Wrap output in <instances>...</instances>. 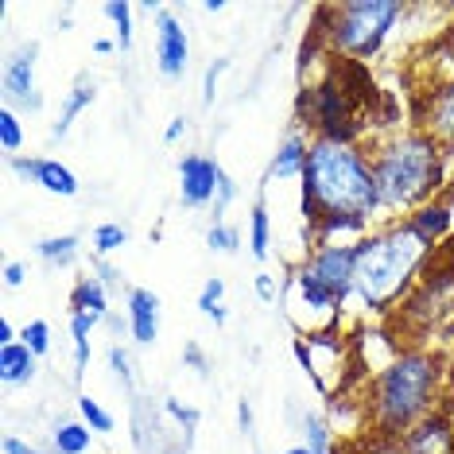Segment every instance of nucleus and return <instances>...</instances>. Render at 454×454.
<instances>
[{"label": "nucleus", "mask_w": 454, "mask_h": 454, "mask_svg": "<svg viewBox=\"0 0 454 454\" xmlns=\"http://www.w3.org/2000/svg\"><path fill=\"white\" fill-rule=\"evenodd\" d=\"M380 214L373 163L349 140L315 137L303 168V222L315 249L334 233H357Z\"/></svg>", "instance_id": "f257e3e1"}, {"label": "nucleus", "mask_w": 454, "mask_h": 454, "mask_svg": "<svg viewBox=\"0 0 454 454\" xmlns=\"http://www.w3.org/2000/svg\"><path fill=\"white\" fill-rule=\"evenodd\" d=\"M431 249H435V241H427L411 225V218L385 225V230L369 233L365 241H357L354 295L365 303V311L388 315L400 303V295H408L411 284L419 280V268Z\"/></svg>", "instance_id": "f03ea898"}, {"label": "nucleus", "mask_w": 454, "mask_h": 454, "mask_svg": "<svg viewBox=\"0 0 454 454\" xmlns=\"http://www.w3.org/2000/svg\"><path fill=\"white\" fill-rule=\"evenodd\" d=\"M442 373L447 369L427 349L396 354L369 385V419H373V427L388 439H400L423 416L439 411L435 400H439Z\"/></svg>", "instance_id": "7ed1b4c3"}, {"label": "nucleus", "mask_w": 454, "mask_h": 454, "mask_svg": "<svg viewBox=\"0 0 454 454\" xmlns=\"http://www.w3.org/2000/svg\"><path fill=\"white\" fill-rule=\"evenodd\" d=\"M380 194V210H411L427 206L442 183V148L427 132H404L369 156Z\"/></svg>", "instance_id": "20e7f679"}, {"label": "nucleus", "mask_w": 454, "mask_h": 454, "mask_svg": "<svg viewBox=\"0 0 454 454\" xmlns=\"http://www.w3.org/2000/svg\"><path fill=\"white\" fill-rule=\"evenodd\" d=\"M400 0H349V4H330L318 8V16L326 24H318V32L326 35V43L342 51L346 59H373L380 43L388 39L392 24L400 20Z\"/></svg>", "instance_id": "39448f33"}, {"label": "nucleus", "mask_w": 454, "mask_h": 454, "mask_svg": "<svg viewBox=\"0 0 454 454\" xmlns=\"http://www.w3.org/2000/svg\"><path fill=\"white\" fill-rule=\"evenodd\" d=\"M354 256L357 245H318L295 272V287L311 311H338L354 295Z\"/></svg>", "instance_id": "423d86ee"}, {"label": "nucleus", "mask_w": 454, "mask_h": 454, "mask_svg": "<svg viewBox=\"0 0 454 454\" xmlns=\"http://www.w3.org/2000/svg\"><path fill=\"white\" fill-rule=\"evenodd\" d=\"M222 163L214 156H202V152H191V156L179 160V199L183 206L199 210V206H210L218 199V183H222Z\"/></svg>", "instance_id": "0eeeda50"}, {"label": "nucleus", "mask_w": 454, "mask_h": 454, "mask_svg": "<svg viewBox=\"0 0 454 454\" xmlns=\"http://www.w3.org/2000/svg\"><path fill=\"white\" fill-rule=\"evenodd\" d=\"M35 55H39V43L32 39V43L12 51L4 63V98L27 113L43 109V98H39V90H35Z\"/></svg>", "instance_id": "6e6552de"}, {"label": "nucleus", "mask_w": 454, "mask_h": 454, "mask_svg": "<svg viewBox=\"0 0 454 454\" xmlns=\"http://www.w3.org/2000/svg\"><path fill=\"white\" fill-rule=\"evenodd\" d=\"M191 63V39L187 27L175 20L168 8H156V67L163 78H183Z\"/></svg>", "instance_id": "1a4fd4ad"}, {"label": "nucleus", "mask_w": 454, "mask_h": 454, "mask_svg": "<svg viewBox=\"0 0 454 454\" xmlns=\"http://www.w3.org/2000/svg\"><path fill=\"white\" fill-rule=\"evenodd\" d=\"M396 454H454V423L447 411H431L396 439Z\"/></svg>", "instance_id": "9d476101"}, {"label": "nucleus", "mask_w": 454, "mask_h": 454, "mask_svg": "<svg viewBox=\"0 0 454 454\" xmlns=\"http://www.w3.org/2000/svg\"><path fill=\"white\" fill-rule=\"evenodd\" d=\"M8 168H12L16 175H24V179L39 183V187H43V191L59 194V199H74V194H78V179H74V171H70L67 163H59V160L8 156Z\"/></svg>", "instance_id": "9b49d317"}, {"label": "nucleus", "mask_w": 454, "mask_h": 454, "mask_svg": "<svg viewBox=\"0 0 454 454\" xmlns=\"http://www.w3.org/2000/svg\"><path fill=\"white\" fill-rule=\"evenodd\" d=\"M129 330L137 346H152L160 338V295L148 287L129 292Z\"/></svg>", "instance_id": "f8f14e48"}, {"label": "nucleus", "mask_w": 454, "mask_h": 454, "mask_svg": "<svg viewBox=\"0 0 454 454\" xmlns=\"http://www.w3.org/2000/svg\"><path fill=\"white\" fill-rule=\"evenodd\" d=\"M419 132H427L439 148H454V78L431 94Z\"/></svg>", "instance_id": "ddd939ff"}, {"label": "nucleus", "mask_w": 454, "mask_h": 454, "mask_svg": "<svg viewBox=\"0 0 454 454\" xmlns=\"http://www.w3.org/2000/svg\"><path fill=\"white\" fill-rule=\"evenodd\" d=\"M132 442H137L140 454L168 450L160 439V416H156V408H152L148 396H132Z\"/></svg>", "instance_id": "4468645a"}, {"label": "nucleus", "mask_w": 454, "mask_h": 454, "mask_svg": "<svg viewBox=\"0 0 454 454\" xmlns=\"http://www.w3.org/2000/svg\"><path fill=\"white\" fill-rule=\"evenodd\" d=\"M70 311L78 315H90L94 323H106L113 315L109 311V287L98 280V276H82L74 284V292H70Z\"/></svg>", "instance_id": "2eb2a0df"}, {"label": "nucleus", "mask_w": 454, "mask_h": 454, "mask_svg": "<svg viewBox=\"0 0 454 454\" xmlns=\"http://www.w3.org/2000/svg\"><path fill=\"white\" fill-rule=\"evenodd\" d=\"M307 144L303 137H287L280 148H276V156H272V163H268V179L272 183H284V179H303V168H307Z\"/></svg>", "instance_id": "dca6fc26"}, {"label": "nucleus", "mask_w": 454, "mask_h": 454, "mask_svg": "<svg viewBox=\"0 0 454 454\" xmlns=\"http://www.w3.org/2000/svg\"><path fill=\"white\" fill-rule=\"evenodd\" d=\"M35 361H39V357H35L24 342L0 346V377H4V385H32Z\"/></svg>", "instance_id": "f3484780"}, {"label": "nucleus", "mask_w": 454, "mask_h": 454, "mask_svg": "<svg viewBox=\"0 0 454 454\" xmlns=\"http://www.w3.org/2000/svg\"><path fill=\"white\" fill-rule=\"evenodd\" d=\"M94 98H98L94 78H90V74H78V82H74V86H70V94H67V101H63V113H59L55 129H51V137H55V140H63L67 132H70V125H74V117H78V113L86 109Z\"/></svg>", "instance_id": "a211bd4d"}, {"label": "nucleus", "mask_w": 454, "mask_h": 454, "mask_svg": "<svg viewBox=\"0 0 454 454\" xmlns=\"http://www.w3.org/2000/svg\"><path fill=\"white\" fill-rule=\"evenodd\" d=\"M35 253H39V261H47L51 268H70L78 261V253H82V241L74 233L43 237V241H35Z\"/></svg>", "instance_id": "6ab92c4d"}, {"label": "nucleus", "mask_w": 454, "mask_h": 454, "mask_svg": "<svg viewBox=\"0 0 454 454\" xmlns=\"http://www.w3.org/2000/svg\"><path fill=\"white\" fill-rule=\"evenodd\" d=\"M94 318L90 315H78L70 311V342H74V380L86 377V365H90V334H94Z\"/></svg>", "instance_id": "aec40b11"}, {"label": "nucleus", "mask_w": 454, "mask_h": 454, "mask_svg": "<svg viewBox=\"0 0 454 454\" xmlns=\"http://www.w3.org/2000/svg\"><path fill=\"white\" fill-rule=\"evenodd\" d=\"M249 249L256 261H268V253H272V218H268L264 202H256L249 214Z\"/></svg>", "instance_id": "412c9836"}, {"label": "nucleus", "mask_w": 454, "mask_h": 454, "mask_svg": "<svg viewBox=\"0 0 454 454\" xmlns=\"http://www.w3.org/2000/svg\"><path fill=\"white\" fill-rule=\"evenodd\" d=\"M411 225H416L427 241H439V237L450 230V210L442 202H427V206H419V210L411 214Z\"/></svg>", "instance_id": "4be33fe9"}, {"label": "nucleus", "mask_w": 454, "mask_h": 454, "mask_svg": "<svg viewBox=\"0 0 454 454\" xmlns=\"http://www.w3.org/2000/svg\"><path fill=\"white\" fill-rule=\"evenodd\" d=\"M90 439H94V431H90L86 423H59V427L51 431L55 454H86Z\"/></svg>", "instance_id": "5701e85b"}, {"label": "nucleus", "mask_w": 454, "mask_h": 454, "mask_svg": "<svg viewBox=\"0 0 454 454\" xmlns=\"http://www.w3.org/2000/svg\"><path fill=\"white\" fill-rule=\"evenodd\" d=\"M222 295H225V284L218 280V276H210V280L202 284V292H199V311L210 318L214 326H225V318H230V311L222 307Z\"/></svg>", "instance_id": "b1692460"}, {"label": "nucleus", "mask_w": 454, "mask_h": 454, "mask_svg": "<svg viewBox=\"0 0 454 454\" xmlns=\"http://www.w3.org/2000/svg\"><path fill=\"white\" fill-rule=\"evenodd\" d=\"M109 20H113V32H117V47L129 51L132 47V4H125V0H109L106 8H101Z\"/></svg>", "instance_id": "393cba45"}, {"label": "nucleus", "mask_w": 454, "mask_h": 454, "mask_svg": "<svg viewBox=\"0 0 454 454\" xmlns=\"http://www.w3.org/2000/svg\"><path fill=\"white\" fill-rule=\"evenodd\" d=\"M90 241H94V256H109V253H117L129 245V230L117 222H106V225H98Z\"/></svg>", "instance_id": "a878e982"}, {"label": "nucleus", "mask_w": 454, "mask_h": 454, "mask_svg": "<svg viewBox=\"0 0 454 454\" xmlns=\"http://www.w3.org/2000/svg\"><path fill=\"white\" fill-rule=\"evenodd\" d=\"M109 369H113V377L121 380V388H125L129 396H137V373H132V357L125 346H109Z\"/></svg>", "instance_id": "bb28decb"}, {"label": "nucleus", "mask_w": 454, "mask_h": 454, "mask_svg": "<svg viewBox=\"0 0 454 454\" xmlns=\"http://www.w3.org/2000/svg\"><path fill=\"white\" fill-rule=\"evenodd\" d=\"M163 411H168V416L175 419V423H179V427H183V442H187V447H191V442H194V431H199V408H187V404H179V400H163Z\"/></svg>", "instance_id": "cd10ccee"}, {"label": "nucleus", "mask_w": 454, "mask_h": 454, "mask_svg": "<svg viewBox=\"0 0 454 454\" xmlns=\"http://www.w3.org/2000/svg\"><path fill=\"white\" fill-rule=\"evenodd\" d=\"M303 431H307V442L303 447L311 454H330V427L323 416H315V411H307L303 416Z\"/></svg>", "instance_id": "c85d7f7f"}, {"label": "nucleus", "mask_w": 454, "mask_h": 454, "mask_svg": "<svg viewBox=\"0 0 454 454\" xmlns=\"http://www.w3.org/2000/svg\"><path fill=\"white\" fill-rule=\"evenodd\" d=\"M206 245H210V253H237L241 249V233L225 222H214L210 230H206Z\"/></svg>", "instance_id": "c756f323"}, {"label": "nucleus", "mask_w": 454, "mask_h": 454, "mask_svg": "<svg viewBox=\"0 0 454 454\" xmlns=\"http://www.w3.org/2000/svg\"><path fill=\"white\" fill-rule=\"evenodd\" d=\"M20 144H24V129H20V117L12 109H0V148L8 152V156H16Z\"/></svg>", "instance_id": "7c9ffc66"}, {"label": "nucleus", "mask_w": 454, "mask_h": 454, "mask_svg": "<svg viewBox=\"0 0 454 454\" xmlns=\"http://www.w3.org/2000/svg\"><path fill=\"white\" fill-rule=\"evenodd\" d=\"M78 411H82V423H86L90 431H113V416L94 396H78Z\"/></svg>", "instance_id": "2f4dec72"}, {"label": "nucleus", "mask_w": 454, "mask_h": 454, "mask_svg": "<svg viewBox=\"0 0 454 454\" xmlns=\"http://www.w3.org/2000/svg\"><path fill=\"white\" fill-rule=\"evenodd\" d=\"M24 346L32 349L35 357H47L51 354V326L43 323V318H32V323L24 326Z\"/></svg>", "instance_id": "473e14b6"}, {"label": "nucleus", "mask_w": 454, "mask_h": 454, "mask_svg": "<svg viewBox=\"0 0 454 454\" xmlns=\"http://www.w3.org/2000/svg\"><path fill=\"white\" fill-rule=\"evenodd\" d=\"M225 67H230V59H218L214 67H206V82H202V101L206 106H214V98H218V78L225 74Z\"/></svg>", "instance_id": "72a5a7b5"}, {"label": "nucleus", "mask_w": 454, "mask_h": 454, "mask_svg": "<svg viewBox=\"0 0 454 454\" xmlns=\"http://www.w3.org/2000/svg\"><path fill=\"white\" fill-rule=\"evenodd\" d=\"M237 199V183L230 179V175H222L218 183V199H214V222H222V214L230 210V202Z\"/></svg>", "instance_id": "f704fd0d"}, {"label": "nucleus", "mask_w": 454, "mask_h": 454, "mask_svg": "<svg viewBox=\"0 0 454 454\" xmlns=\"http://www.w3.org/2000/svg\"><path fill=\"white\" fill-rule=\"evenodd\" d=\"M183 357L191 361V365H194V373H199L202 380H210V361H206V354L199 349V342H187V346H183Z\"/></svg>", "instance_id": "c9c22d12"}, {"label": "nucleus", "mask_w": 454, "mask_h": 454, "mask_svg": "<svg viewBox=\"0 0 454 454\" xmlns=\"http://www.w3.org/2000/svg\"><path fill=\"white\" fill-rule=\"evenodd\" d=\"M256 295H261L264 303H276V295H280V287H276V280H272L268 272L256 276Z\"/></svg>", "instance_id": "e433bc0d"}, {"label": "nucleus", "mask_w": 454, "mask_h": 454, "mask_svg": "<svg viewBox=\"0 0 454 454\" xmlns=\"http://www.w3.org/2000/svg\"><path fill=\"white\" fill-rule=\"evenodd\" d=\"M98 280L101 284H106V287H117L121 284V272H117V268H113V264H106V261H101V256H98Z\"/></svg>", "instance_id": "4c0bfd02"}, {"label": "nucleus", "mask_w": 454, "mask_h": 454, "mask_svg": "<svg viewBox=\"0 0 454 454\" xmlns=\"http://www.w3.org/2000/svg\"><path fill=\"white\" fill-rule=\"evenodd\" d=\"M24 280H27V268L20 264V261H12V264L4 268V284H8V287H20Z\"/></svg>", "instance_id": "58836bf2"}, {"label": "nucleus", "mask_w": 454, "mask_h": 454, "mask_svg": "<svg viewBox=\"0 0 454 454\" xmlns=\"http://www.w3.org/2000/svg\"><path fill=\"white\" fill-rule=\"evenodd\" d=\"M4 454H43V450L27 447V442H24V439H16V435H4Z\"/></svg>", "instance_id": "ea45409f"}, {"label": "nucleus", "mask_w": 454, "mask_h": 454, "mask_svg": "<svg viewBox=\"0 0 454 454\" xmlns=\"http://www.w3.org/2000/svg\"><path fill=\"white\" fill-rule=\"evenodd\" d=\"M237 423H241L245 435H253V404H249V400H241V404H237Z\"/></svg>", "instance_id": "a19ab883"}, {"label": "nucleus", "mask_w": 454, "mask_h": 454, "mask_svg": "<svg viewBox=\"0 0 454 454\" xmlns=\"http://www.w3.org/2000/svg\"><path fill=\"white\" fill-rule=\"evenodd\" d=\"M183 132H187V117H175L171 125H168V132H163V144H175Z\"/></svg>", "instance_id": "79ce46f5"}, {"label": "nucleus", "mask_w": 454, "mask_h": 454, "mask_svg": "<svg viewBox=\"0 0 454 454\" xmlns=\"http://www.w3.org/2000/svg\"><path fill=\"white\" fill-rule=\"evenodd\" d=\"M12 342H16L12 323H8V318H0V346H12Z\"/></svg>", "instance_id": "37998d69"}, {"label": "nucleus", "mask_w": 454, "mask_h": 454, "mask_svg": "<svg viewBox=\"0 0 454 454\" xmlns=\"http://www.w3.org/2000/svg\"><path fill=\"white\" fill-rule=\"evenodd\" d=\"M94 51H98V55H113V51H117V43H113V39H98Z\"/></svg>", "instance_id": "c03bdc74"}, {"label": "nucleus", "mask_w": 454, "mask_h": 454, "mask_svg": "<svg viewBox=\"0 0 454 454\" xmlns=\"http://www.w3.org/2000/svg\"><path fill=\"white\" fill-rule=\"evenodd\" d=\"M222 8H225L222 0H206V4H202V12H222Z\"/></svg>", "instance_id": "a18cd8bd"}, {"label": "nucleus", "mask_w": 454, "mask_h": 454, "mask_svg": "<svg viewBox=\"0 0 454 454\" xmlns=\"http://www.w3.org/2000/svg\"><path fill=\"white\" fill-rule=\"evenodd\" d=\"M447 380H450V392H454V349H450V361H447Z\"/></svg>", "instance_id": "49530a36"}, {"label": "nucleus", "mask_w": 454, "mask_h": 454, "mask_svg": "<svg viewBox=\"0 0 454 454\" xmlns=\"http://www.w3.org/2000/svg\"><path fill=\"white\" fill-rule=\"evenodd\" d=\"M284 454H311V450H307V447H303V442H299V447H292V450H284Z\"/></svg>", "instance_id": "de8ad7c7"}]
</instances>
